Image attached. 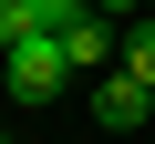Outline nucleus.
<instances>
[{
    "label": "nucleus",
    "mask_w": 155,
    "mask_h": 144,
    "mask_svg": "<svg viewBox=\"0 0 155 144\" xmlns=\"http://www.w3.org/2000/svg\"><path fill=\"white\" fill-rule=\"evenodd\" d=\"M62 83H72V52H62L52 31H31V41L0 52V93H11V103H52Z\"/></svg>",
    "instance_id": "f257e3e1"
},
{
    "label": "nucleus",
    "mask_w": 155,
    "mask_h": 144,
    "mask_svg": "<svg viewBox=\"0 0 155 144\" xmlns=\"http://www.w3.org/2000/svg\"><path fill=\"white\" fill-rule=\"evenodd\" d=\"M93 124H104V134H134V124H155V83H134V72L114 62L104 83H93Z\"/></svg>",
    "instance_id": "f03ea898"
},
{
    "label": "nucleus",
    "mask_w": 155,
    "mask_h": 144,
    "mask_svg": "<svg viewBox=\"0 0 155 144\" xmlns=\"http://www.w3.org/2000/svg\"><path fill=\"white\" fill-rule=\"evenodd\" d=\"M52 41L72 52V72H104V62H114V21H104V11H93V21H72V31H52Z\"/></svg>",
    "instance_id": "7ed1b4c3"
},
{
    "label": "nucleus",
    "mask_w": 155,
    "mask_h": 144,
    "mask_svg": "<svg viewBox=\"0 0 155 144\" xmlns=\"http://www.w3.org/2000/svg\"><path fill=\"white\" fill-rule=\"evenodd\" d=\"M31 31H52V21H41V0H0V52L31 41Z\"/></svg>",
    "instance_id": "20e7f679"
},
{
    "label": "nucleus",
    "mask_w": 155,
    "mask_h": 144,
    "mask_svg": "<svg viewBox=\"0 0 155 144\" xmlns=\"http://www.w3.org/2000/svg\"><path fill=\"white\" fill-rule=\"evenodd\" d=\"M124 72H134V83H155V11L124 31Z\"/></svg>",
    "instance_id": "39448f33"
},
{
    "label": "nucleus",
    "mask_w": 155,
    "mask_h": 144,
    "mask_svg": "<svg viewBox=\"0 0 155 144\" xmlns=\"http://www.w3.org/2000/svg\"><path fill=\"white\" fill-rule=\"evenodd\" d=\"M41 21H52V31H72V21H93V0H41Z\"/></svg>",
    "instance_id": "423d86ee"
},
{
    "label": "nucleus",
    "mask_w": 155,
    "mask_h": 144,
    "mask_svg": "<svg viewBox=\"0 0 155 144\" xmlns=\"http://www.w3.org/2000/svg\"><path fill=\"white\" fill-rule=\"evenodd\" d=\"M0 144H11V134H0Z\"/></svg>",
    "instance_id": "0eeeda50"
}]
</instances>
